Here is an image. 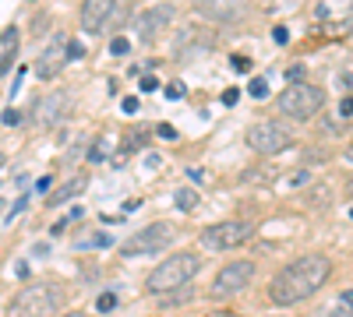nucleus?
Listing matches in <instances>:
<instances>
[{
  "label": "nucleus",
  "instance_id": "nucleus-44",
  "mask_svg": "<svg viewBox=\"0 0 353 317\" xmlns=\"http://www.w3.org/2000/svg\"><path fill=\"white\" fill-rule=\"evenodd\" d=\"M350 219H353V208H350Z\"/></svg>",
  "mask_w": 353,
  "mask_h": 317
},
{
  "label": "nucleus",
  "instance_id": "nucleus-22",
  "mask_svg": "<svg viewBox=\"0 0 353 317\" xmlns=\"http://www.w3.org/2000/svg\"><path fill=\"white\" fill-rule=\"evenodd\" d=\"M325 317H353V293H343V296H339V307L329 310Z\"/></svg>",
  "mask_w": 353,
  "mask_h": 317
},
{
  "label": "nucleus",
  "instance_id": "nucleus-39",
  "mask_svg": "<svg viewBox=\"0 0 353 317\" xmlns=\"http://www.w3.org/2000/svg\"><path fill=\"white\" fill-rule=\"evenodd\" d=\"M18 124V113L14 109H4V127H14Z\"/></svg>",
  "mask_w": 353,
  "mask_h": 317
},
{
  "label": "nucleus",
  "instance_id": "nucleus-30",
  "mask_svg": "<svg viewBox=\"0 0 353 317\" xmlns=\"http://www.w3.org/2000/svg\"><path fill=\"white\" fill-rule=\"evenodd\" d=\"M68 56H71V61H81V56H85V46L71 39V43H68Z\"/></svg>",
  "mask_w": 353,
  "mask_h": 317
},
{
  "label": "nucleus",
  "instance_id": "nucleus-45",
  "mask_svg": "<svg viewBox=\"0 0 353 317\" xmlns=\"http://www.w3.org/2000/svg\"><path fill=\"white\" fill-rule=\"evenodd\" d=\"M350 190H353V180H350Z\"/></svg>",
  "mask_w": 353,
  "mask_h": 317
},
{
  "label": "nucleus",
  "instance_id": "nucleus-26",
  "mask_svg": "<svg viewBox=\"0 0 353 317\" xmlns=\"http://www.w3.org/2000/svg\"><path fill=\"white\" fill-rule=\"evenodd\" d=\"M181 96H184V85L181 81H170L166 85V99H181Z\"/></svg>",
  "mask_w": 353,
  "mask_h": 317
},
{
  "label": "nucleus",
  "instance_id": "nucleus-3",
  "mask_svg": "<svg viewBox=\"0 0 353 317\" xmlns=\"http://www.w3.org/2000/svg\"><path fill=\"white\" fill-rule=\"evenodd\" d=\"M201 272V257L194 250H176L170 254L166 261L156 265V272L145 278V289L156 293V296H166L173 289H184V285H191V278Z\"/></svg>",
  "mask_w": 353,
  "mask_h": 317
},
{
  "label": "nucleus",
  "instance_id": "nucleus-5",
  "mask_svg": "<svg viewBox=\"0 0 353 317\" xmlns=\"http://www.w3.org/2000/svg\"><path fill=\"white\" fill-rule=\"evenodd\" d=\"M251 237H254V222H251V219H223V222L205 226L198 240H201L205 250L223 254V250H237V247H244Z\"/></svg>",
  "mask_w": 353,
  "mask_h": 317
},
{
  "label": "nucleus",
  "instance_id": "nucleus-28",
  "mask_svg": "<svg viewBox=\"0 0 353 317\" xmlns=\"http://www.w3.org/2000/svg\"><path fill=\"white\" fill-rule=\"evenodd\" d=\"M272 39H276L279 46H286V43H290V32H286V25H276V28H272Z\"/></svg>",
  "mask_w": 353,
  "mask_h": 317
},
{
  "label": "nucleus",
  "instance_id": "nucleus-13",
  "mask_svg": "<svg viewBox=\"0 0 353 317\" xmlns=\"http://www.w3.org/2000/svg\"><path fill=\"white\" fill-rule=\"evenodd\" d=\"M176 11H173V4H156V8H149V11H141L138 18H134V32H138V39L141 43H152L163 28L170 25V18H173Z\"/></svg>",
  "mask_w": 353,
  "mask_h": 317
},
{
  "label": "nucleus",
  "instance_id": "nucleus-18",
  "mask_svg": "<svg viewBox=\"0 0 353 317\" xmlns=\"http://www.w3.org/2000/svg\"><path fill=\"white\" fill-rule=\"evenodd\" d=\"M128 18H131V4H128V0H117V8H113V14H110V28H106V32H117V28H121Z\"/></svg>",
  "mask_w": 353,
  "mask_h": 317
},
{
  "label": "nucleus",
  "instance_id": "nucleus-46",
  "mask_svg": "<svg viewBox=\"0 0 353 317\" xmlns=\"http://www.w3.org/2000/svg\"><path fill=\"white\" fill-rule=\"evenodd\" d=\"M279 317H283V314H279Z\"/></svg>",
  "mask_w": 353,
  "mask_h": 317
},
{
  "label": "nucleus",
  "instance_id": "nucleus-43",
  "mask_svg": "<svg viewBox=\"0 0 353 317\" xmlns=\"http://www.w3.org/2000/svg\"><path fill=\"white\" fill-rule=\"evenodd\" d=\"M350 32H353V18H350Z\"/></svg>",
  "mask_w": 353,
  "mask_h": 317
},
{
  "label": "nucleus",
  "instance_id": "nucleus-41",
  "mask_svg": "<svg viewBox=\"0 0 353 317\" xmlns=\"http://www.w3.org/2000/svg\"><path fill=\"white\" fill-rule=\"evenodd\" d=\"M205 317H237L233 310H212V314H205Z\"/></svg>",
  "mask_w": 353,
  "mask_h": 317
},
{
  "label": "nucleus",
  "instance_id": "nucleus-21",
  "mask_svg": "<svg viewBox=\"0 0 353 317\" xmlns=\"http://www.w3.org/2000/svg\"><path fill=\"white\" fill-rule=\"evenodd\" d=\"M145 141H149V127H134V134L124 138V152H138Z\"/></svg>",
  "mask_w": 353,
  "mask_h": 317
},
{
  "label": "nucleus",
  "instance_id": "nucleus-4",
  "mask_svg": "<svg viewBox=\"0 0 353 317\" xmlns=\"http://www.w3.org/2000/svg\"><path fill=\"white\" fill-rule=\"evenodd\" d=\"M276 106L290 120H311L314 113L325 106V92H321L318 85H311V81H290Z\"/></svg>",
  "mask_w": 353,
  "mask_h": 317
},
{
  "label": "nucleus",
  "instance_id": "nucleus-32",
  "mask_svg": "<svg viewBox=\"0 0 353 317\" xmlns=\"http://www.w3.org/2000/svg\"><path fill=\"white\" fill-rule=\"evenodd\" d=\"M156 134H159V138H166V141H173V138H176V127H173V124H159V127H156Z\"/></svg>",
  "mask_w": 353,
  "mask_h": 317
},
{
  "label": "nucleus",
  "instance_id": "nucleus-11",
  "mask_svg": "<svg viewBox=\"0 0 353 317\" xmlns=\"http://www.w3.org/2000/svg\"><path fill=\"white\" fill-rule=\"evenodd\" d=\"M117 8V0H85L78 11V25L85 36H103L110 28V14Z\"/></svg>",
  "mask_w": 353,
  "mask_h": 317
},
{
  "label": "nucleus",
  "instance_id": "nucleus-33",
  "mask_svg": "<svg viewBox=\"0 0 353 317\" xmlns=\"http://www.w3.org/2000/svg\"><path fill=\"white\" fill-rule=\"evenodd\" d=\"M339 117H353V96H346V99L339 102Z\"/></svg>",
  "mask_w": 353,
  "mask_h": 317
},
{
  "label": "nucleus",
  "instance_id": "nucleus-8",
  "mask_svg": "<svg viewBox=\"0 0 353 317\" xmlns=\"http://www.w3.org/2000/svg\"><path fill=\"white\" fill-rule=\"evenodd\" d=\"M254 278V261H230L216 272L212 278V296L226 300V296H241Z\"/></svg>",
  "mask_w": 353,
  "mask_h": 317
},
{
  "label": "nucleus",
  "instance_id": "nucleus-6",
  "mask_svg": "<svg viewBox=\"0 0 353 317\" xmlns=\"http://www.w3.org/2000/svg\"><path fill=\"white\" fill-rule=\"evenodd\" d=\"M176 240V226L173 222H152V226H145L138 229L134 237H128L121 243V254L124 257H141V254H156L163 247H170Z\"/></svg>",
  "mask_w": 353,
  "mask_h": 317
},
{
  "label": "nucleus",
  "instance_id": "nucleus-25",
  "mask_svg": "<svg viewBox=\"0 0 353 317\" xmlns=\"http://www.w3.org/2000/svg\"><path fill=\"white\" fill-rule=\"evenodd\" d=\"M96 307H99V314H106V310H113V307H117V296H113V293H103V296L96 300Z\"/></svg>",
  "mask_w": 353,
  "mask_h": 317
},
{
  "label": "nucleus",
  "instance_id": "nucleus-16",
  "mask_svg": "<svg viewBox=\"0 0 353 317\" xmlns=\"http://www.w3.org/2000/svg\"><path fill=\"white\" fill-rule=\"evenodd\" d=\"M14 53H18V28L8 25L4 28V39H0V71H11V61H14Z\"/></svg>",
  "mask_w": 353,
  "mask_h": 317
},
{
  "label": "nucleus",
  "instance_id": "nucleus-7",
  "mask_svg": "<svg viewBox=\"0 0 353 317\" xmlns=\"http://www.w3.org/2000/svg\"><path fill=\"white\" fill-rule=\"evenodd\" d=\"M244 141H248V149H251V152L269 155V159L279 155V152H286V149L293 145L290 131H286L283 124H276V120H258V124H251L248 134H244Z\"/></svg>",
  "mask_w": 353,
  "mask_h": 317
},
{
  "label": "nucleus",
  "instance_id": "nucleus-12",
  "mask_svg": "<svg viewBox=\"0 0 353 317\" xmlns=\"http://www.w3.org/2000/svg\"><path fill=\"white\" fill-rule=\"evenodd\" d=\"M71 61L68 56V39L64 36H57L50 46H43V53H39V61H36V78L39 81H53L57 74L64 71V64Z\"/></svg>",
  "mask_w": 353,
  "mask_h": 317
},
{
  "label": "nucleus",
  "instance_id": "nucleus-14",
  "mask_svg": "<svg viewBox=\"0 0 353 317\" xmlns=\"http://www.w3.org/2000/svg\"><path fill=\"white\" fill-rule=\"evenodd\" d=\"M176 50H173V56L176 61H191V56H198V53H205L212 46V36L205 32V28H198V25H188L181 36H176V43H173Z\"/></svg>",
  "mask_w": 353,
  "mask_h": 317
},
{
  "label": "nucleus",
  "instance_id": "nucleus-2",
  "mask_svg": "<svg viewBox=\"0 0 353 317\" xmlns=\"http://www.w3.org/2000/svg\"><path fill=\"white\" fill-rule=\"evenodd\" d=\"M68 289L61 282H28L21 293L11 296L4 317H53L61 310Z\"/></svg>",
  "mask_w": 353,
  "mask_h": 317
},
{
  "label": "nucleus",
  "instance_id": "nucleus-29",
  "mask_svg": "<svg viewBox=\"0 0 353 317\" xmlns=\"http://www.w3.org/2000/svg\"><path fill=\"white\" fill-rule=\"evenodd\" d=\"M25 205H28V197H18V201H14V208H8V215H4V222H11V219H14L18 212H25Z\"/></svg>",
  "mask_w": 353,
  "mask_h": 317
},
{
  "label": "nucleus",
  "instance_id": "nucleus-17",
  "mask_svg": "<svg viewBox=\"0 0 353 317\" xmlns=\"http://www.w3.org/2000/svg\"><path fill=\"white\" fill-rule=\"evenodd\" d=\"M279 177V173H276V166H254V169H244L241 173V184H272Z\"/></svg>",
  "mask_w": 353,
  "mask_h": 317
},
{
  "label": "nucleus",
  "instance_id": "nucleus-36",
  "mask_svg": "<svg viewBox=\"0 0 353 317\" xmlns=\"http://www.w3.org/2000/svg\"><path fill=\"white\" fill-rule=\"evenodd\" d=\"M233 67H237V71H251V61H248V56H233Z\"/></svg>",
  "mask_w": 353,
  "mask_h": 317
},
{
  "label": "nucleus",
  "instance_id": "nucleus-31",
  "mask_svg": "<svg viewBox=\"0 0 353 317\" xmlns=\"http://www.w3.org/2000/svg\"><path fill=\"white\" fill-rule=\"evenodd\" d=\"M159 89V81L152 74H141V92H156Z\"/></svg>",
  "mask_w": 353,
  "mask_h": 317
},
{
  "label": "nucleus",
  "instance_id": "nucleus-40",
  "mask_svg": "<svg viewBox=\"0 0 353 317\" xmlns=\"http://www.w3.org/2000/svg\"><path fill=\"white\" fill-rule=\"evenodd\" d=\"M301 74H304V71H301V67H290V71H286V78H290V81H304V78H301Z\"/></svg>",
  "mask_w": 353,
  "mask_h": 317
},
{
  "label": "nucleus",
  "instance_id": "nucleus-27",
  "mask_svg": "<svg viewBox=\"0 0 353 317\" xmlns=\"http://www.w3.org/2000/svg\"><path fill=\"white\" fill-rule=\"evenodd\" d=\"M241 102V89H226L223 92V106H237Z\"/></svg>",
  "mask_w": 353,
  "mask_h": 317
},
{
  "label": "nucleus",
  "instance_id": "nucleus-23",
  "mask_svg": "<svg viewBox=\"0 0 353 317\" xmlns=\"http://www.w3.org/2000/svg\"><path fill=\"white\" fill-rule=\"evenodd\" d=\"M248 96H251V99H265V96H269V81H265V78H251Z\"/></svg>",
  "mask_w": 353,
  "mask_h": 317
},
{
  "label": "nucleus",
  "instance_id": "nucleus-9",
  "mask_svg": "<svg viewBox=\"0 0 353 317\" xmlns=\"http://www.w3.org/2000/svg\"><path fill=\"white\" fill-rule=\"evenodd\" d=\"M191 8L205 18V21H216V25H237L251 14V0H191Z\"/></svg>",
  "mask_w": 353,
  "mask_h": 317
},
{
  "label": "nucleus",
  "instance_id": "nucleus-37",
  "mask_svg": "<svg viewBox=\"0 0 353 317\" xmlns=\"http://www.w3.org/2000/svg\"><path fill=\"white\" fill-rule=\"evenodd\" d=\"M50 187H53L50 177H39V180H36V190H39V194H50Z\"/></svg>",
  "mask_w": 353,
  "mask_h": 317
},
{
  "label": "nucleus",
  "instance_id": "nucleus-24",
  "mask_svg": "<svg viewBox=\"0 0 353 317\" xmlns=\"http://www.w3.org/2000/svg\"><path fill=\"white\" fill-rule=\"evenodd\" d=\"M110 53H113V56H128V53H131V43H128L124 36H117V39L110 43Z\"/></svg>",
  "mask_w": 353,
  "mask_h": 317
},
{
  "label": "nucleus",
  "instance_id": "nucleus-15",
  "mask_svg": "<svg viewBox=\"0 0 353 317\" xmlns=\"http://www.w3.org/2000/svg\"><path fill=\"white\" fill-rule=\"evenodd\" d=\"M85 187H88V173H74V177H71L68 184H61L57 190H50V194H46V205H50V208H57V205H68L71 197L85 194Z\"/></svg>",
  "mask_w": 353,
  "mask_h": 317
},
{
  "label": "nucleus",
  "instance_id": "nucleus-19",
  "mask_svg": "<svg viewBox=\"0 0 353 317\" xmlns=\"http://www.w3.org/2000/svg\"><path fill=\"white\" fill-rule=\"evenodd\" d=\"M191 300H194L191 285H184V289H173V293H166V296L159 300V307H181V303H191Z\"/></svg>",
  "mask_w": 353,
  "mask_h": 317
},
{
  "label": "nucleus",
  "instance_id": "nucleus-1",
  "mask_svg": "<svg viewBox=\"0 0 353 317\" xmlns=\"http://www.w3.org/2000/svg\"><path fill=\"white\" fill-rule=\"evenodd\" d=\"M329 275H332V261L325 254H304L276 272V278L269 282V303L276 307L304 303L329 282Z\"/></svg>",
  "mask_w": 353,
  "mask_h": 317
},
{
  "label": "nucleus",
  "instance_id": "nucleus-10",
  "mask_svg": "<svg viewBox=\"0 0 353 317\" xmlns=\"http://www.w3.org/2000/svg\"><path fill=\"white\" fill-rule=\"evenodd\" d=\"M68 113H71V92L64 89H57L50 96H43L36 106H32V124L50 131V127H61L68 120Z\"/></svg>",
  "mask_w": 353,
  "mask_h": 317
},
{
  "label": "nucleus",
  "instance_id": "nucleus-35",
  "mask_svg": "<svg viewBox=\"0 0 353 317\" xmlns=\"http://www.w3.org/2000/svg\"><path fill=\"white\" fill-rule=\"evenodd\" d=\"M138 106H141V102H138L134 96H128V99L121 102V109H124V113H138Z\"/></svg>",
  "mask_w": 353,
  "mask_h": 317
},
{
  "label": "nucleus",
  "instance_id": "nucleus-34",
  "mask_svg": "<svg viewBox=\"0 0 353 317\" xmlns=\"http://www.w3.org/2000/svg\"><path fill=\"white\" fill-rule=\"evenodd\" d=\"M106 159V149L103 145H92V152H88V162H103Z\"/></svg>",
  "mask_w": 353,
  "mask_h": 317
},
{
  "label": "nucleus",
  "instance_id": "nucleus-20",
  "mask_svg": "<svg viewBox=\"0 0 353 317\" xmlns=\"http://www.w3.org/2000/svg\"><path fill=\"white\" fill-rule=\"evenodd\" d=\"M173 201H176V208H181V212H191L198 205V194H194V187H181Z\"/></svg>",
  "mask_w": 353,
  "mask_h": 317
},
{
  "label": "nucleus",
  "instance_id": "nucleus-42",
  "mask_svg": "<svg viewBox=\"0 0 353 317\" xmlns=\"http://www.w3.org/2000/svg\"><path fill=\"white\" fill-rule=\"evenodd\" d=\"M64 317H88V314H78V310H71V314H64Z\"/></svg>",
  "mask_w": 353,
  "mask_h": 317
},
{
  "label": "nucleus",
  "instance_id": "nucleus-38",
  "mask_svg": "<svg viewBox=\"0 0 353 317\" xmlns=\"http://www.w3.org/2000/svg\"><path fill=\"white\" fill-rule=\"evenodd\" d=\"M46 28H50V21H46V18H36V21H32V32H36V36H43Z\"/></svg>",
  "mask_w": 353,
  "mask_h": 317
}]
</instances>
